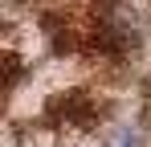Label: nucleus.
Masks as SVG:
<instances>
[{
    "instance_id": "obj_1",
    "label": "nucleus",
    "mask_w": 151,
    "mask_h": 147,
    "mask_svg": "<svg viewBox=\"0 0 151 147\" xmlns=\"http://www.w3.org/2000/svg\"><path fill=\"white\" fill-rule=\"evenodd\" d=\"M127 147H131V143H127Z\"/></svg>"
}]
</instances>
